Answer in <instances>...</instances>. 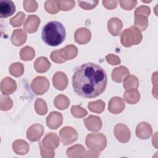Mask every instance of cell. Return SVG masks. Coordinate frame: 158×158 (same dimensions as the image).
I'll list each match as a JSON object with an SVG mask.
<instances>
[{"label": "cell", "instance_id": "cell-1", "mask_svg": "<svg viewBox=\"0 0 158 158\" xmlns=\"http://www.w3.org/2000/svg\"><path fill=\"white\" fill-rule=\"evenodd\" d=\"M107 78L106 71L99 65L88 62L77 67L72 77L75 93L85 98H93L106 89Z\"/></svg>", "mask_w": 158, "mask_h": 158}, {"label": "cell", "instance_id": "cell-2", "mask_svg": "<svg viewBox=\"0 0 158 158\" xmlns=\"http://www.w3.org/2000/svg\"><path fill=\"white\" fill-rule=\"evenodd\" d=\"M65 28L62 23L53 20L48 22L42 29L41 38L43 41L51 46L60 44L65 38Z\"/></svg>", "mask_w": 158, "mask_h": 158}, {"label": "cell", "instance_id": "cell-3", "mask_svg": "<svg viewBox=\"0 0 158 158\" xmlns=\"http://www.w3.org/2000/svg\"><path fill=\"white\" fill-rule=\"evenodd\" d=\"M120 42L125 47L138 44L142 40V34L134 26L125 29L120 36Z\"/></svg>", "mask_w": 158, "mask_h": 158}, {"label": "cell", "instance_id": "cell-4", "mask_svg": "<svg viewBox=\"0 0 158 158\" xmlns=\"http://www.w3.org/2000/svg\"><path fill=\"white\" fill-rule=\"evenodd\" d=\"M85 143L91 150L99 152L105 149L107 145V139L106 136L101 133H93L86 136Z\"/></svg>", "mask_w": 158, "mask_h": 158}, {"label": "cell", "instance_id": "cell-5", "mask_svg": "<svg viewBox=\"0 0 158 158\" xmlns=\"http://www.w3.org/2000/svg\"><path fill=\"white\" fill-rule=\"evenodd\" d=\"M49 88V80L43 76H38L35 78L31 83V88L34 93L37 95H42L48 91Z\"/></svg>", "mask_w": 158, "mask_h": 158}, {"label": "cell", "instance_id": "cell-6", "mask_svg": "<svg viewBox=\"0 0 158 158\" xmlns=\"http://www.w3.org/2000/svg\"><path fill=\"white\" fill-rule=\"evenodd\" d=\"M59 138L64 145H69L77 140L78 133L73 127L66 126L60 130Z\"/></svg>", "mask_w": 158, "mask_h": 158}, {"label": "cell", "instance_id": "cell-7", "mask_svg": "<svg viewBox=\"0 0 158 158\" xmlns=\"http://www.w3.org/2000/svg\"><path fill=\"white\" fill-rule=\"evenodd\" d=\"M114 133L116 139L122 143L128 142L131 137L130 129L126 125L123 123L116 124L114 127Z\"/></svg>", "mask_w": 158, "mask_h": 158}, {"label": "cell", "instance_id": "cell-8", "mask_svg": "<svg viewBox=\"0 0 158 158\" xmlns=\"http://www.w3.org/2000/svg\"><path fill=\"white\" fill-rule=\"evenodd\" d=\"M59 138L55 133H48L44 137L41 142L39 143L43 148L49 150L54 151L59 145Z\"/></svg>", "mask_w": 158, "mask_h": 158}, {"label": "cell", "instance_id": "cell-9", "mask_svg": "<svg viewBox=\"0 0 158 158\" xmlns=\"http://www.w3.org/2000/svg\"><path fill=\"white\" fill-rule=\"evenodd\" d=\"M43 133V127L39 123H35L28 128L27 131V138L30 141H37L40 140Z\"/></svg>", "mask_w": 158, "mask_h": 158}, {"label": "cell", "instance_id": "cell-10", "mask_svg": "<svg viewBox=\"0 0 158 158\" xmlns=\"http://www.w3.org/2000/svg\"><path fill=\"white\" fill-rule=\"evenodd\" d=\"M125 107V104L123 99L118 96L112 98L108 104V110L114 114L121 113Z\"/></svg>", "mask_w": 158, "mask_h": 158}, {"label": "cell", "instance_id": "cell-11", "mask_svg": "<svg viewBox=\"0 0 158 158\" xmlns=\"http://www.w3.org/2000/svg\"><path fill=\"white\" fill-rule=\"evenodd\" d=\"M86 128L91 131H98L102 126L101 118L96 115H90L83 120Z\"/></svg>", "mask_w": 158, "mask_h": 158}, {"label": "cell", "instance_id": "cell-12", "mask_svg": "<svg viewBox=\"0 0 158 158\" xmlns=\"http://www.w3.org/2000/svg\"><path fill=\"white\" fill-rule=\"evenodd\" d=\"M63 122V116L57 111L51 112L46 117V125L51 129H57Z\"/></svg>", "mask_w": 158, "mask_h": 158}, {"label": "cell", "instance_id": "cell-13", "mask_svg": "<svg viewBox=\"0 0 158 158\" xmlns=\"http://www.w3.org/2000/svg\"><path fill=\"white\" fill-rule=\"evenodd\" d=\"M152 133L151 126L147 122H142L138 123L136 128V135L141 139H147Z\"/></svg>", "mask_w": 158, "mask_h": 158}, {"label": "cell", "instance_id": "cell-14", "mask_svg": "<svg viewBox=\"0 0 158 158\" xmlns=\"http://www.w3.org/2000/svg\"><path fill=\"white\" fill-rule=\"evenodd\" d=\"M52 83L54 88L58 90L65 89L68 85V78L66 74L62 72H57L52 77Z\"/></svg>", "mask_w": 158, "mask_h": 158}, {"label": "cell", "instance_id": "cell-15", "mask_svg": "<svg viewBox=\"0 0 158 158\" xmlns=\"http://www.w3.org/2000/svg\"><path fill=\"white\" fill-rule=\"evenodd\" d=\"M74 38L75 41L80 44H85L88 43L91 38V33L89 29L85 27L78 28L75 33Z\"/></svg>", "mask_w": 158, "mask_h": 158}, {"label": "cell", "instance_id": "cell-16", "mask_svg": "<svg viewBox=\"0 0 158 158\" xmlns=\"http://www.w3.org/2000/svg\"><path fill=\"white\" fill-rule=\"evenodd\" d=\"M40 19L36 15H29L23 23L24 29L29 33L37 31L40 23Z\"/></svg>", "mask_w": 158, "mask_h": 158}, {"label": "cell", "instance_id": "cell-17", "mask_svg": "<svg viewBox=\"0 0 158 158\" xmlns=\"http://www.w3.org/2000/svg\"><path fill=\"white\" fill-rule=\"evenodd\" d=\"M17 89L16 81L12 78L7 77L1 81V91L4 95L12 94Z\"/></svg>", "mask_w": 158, "mask_h": 158}, {"label": "cell", "instance_id": "cell-18", "mask_svg": "<svg viewBox=\"0 0 158 158\" xmlns=\"http://www.w3.org/2000/svg\"><path fill=\"white\" fill-rule=\"evenodd\" d=\"M15 11V6L10 0L0 1V17L7 18L12 15Z\"/></svg>", "mask_w": 158, "mask_h": 158}, {"label": "cell", "instance_id": "cell-19", "mask_svg": "<svg viewBox=\"0 0 158 158\" xmlns=\"http://www.w3.org/2000/svg\"><path fill=\"white\" fill-rule=\"evenodd\" d=\"M123 28L122 20L117 17H112L107 22V29L113 36H118Z\"/></svg>", "mask_w": 158, "mask_h": 158}, {"label": "cell", "instance_id": "cell-20", "mask_svg": "<svg viewBox=\"0 0 158 158\" xmlns=\"http://www.w3.org/2000/svg\"><path fill=\"white\" fill-rule=\"evenodd\" d=\"M59 53L62 59L65 62L74 59L77 56L78 49L73 44H69L59 49Z\"/></svg>", "mask_w": 158, "mask_h": 158}, {"label": "cell", "instance_id": "cell-21", "mask_svg": "<svg viewBox=\"0 0 158 158\" xmlns=\"http://www.w3.org/2000/svg\"><path fill=\"white\" fill-rule=\"evenodd\" d=\"M27 37V33L23 29H16L13 31L10 40L14 45L20 46L25 43Z\"/></svg>", "mask_w": 158, "mask_h": 158}, {"label": "cell", "instance_id": "cell-22", "mask_svg": "<svg viewBox=\"0 0 158 158\" xmlns=\"http://www.w3.org/2000/svg\"><path fill=\"white\" fill-rule=\"evenodd\" d=\"M129 74L128 69L126 67L121 65L113 69L112 72V78L115 82L121 83Z\"/></svg>", "mask_w": 158, "mask_h": 158}, {"label": "cell", "instance_id": "cell-23", "mask_svg": "<svg viewBox=\"0 0 158 158\" xmlns=\"http://www.w3.org/2000/svg\"><path fill=\"white\" fill-rule=\"evenodd\" d=\"M12 149L18 155H25L29 151V145L23 139H17L12 143Z\"/></svg>", "mask_w": 158, "mask_h": 158}, {"label": "cell", "instance_id": "cell-24", "mask_svg": "<svg viewBox=\"0 0 158 158\" xmlns=\"http://www.w3.org/2000/svg\"><path fill=\"white\" fill-rule=\"evenodd\" d=\"M50 67L51 63L46 57H38L34 62V68L38 73L46 72Z\"/></svg>", "mask_w": 158, "mask_h": 158}, {"label": "cell", "instance_id": "cell-25", "mask_svg": "<svg viewBox=\"0 0 158 158\" xmlns=\"http://www.w3.org/2000/svg\"><path fill=\"white\" fill-rule=\"evenodd\" d=\"M123 99L129 104H135L139 101L140 94L137 89H126L123 94Z\"/></svg>", "mask_w": 158, "mask_h": 158}, {"label": "cell", "instance_id": "cell-26", "mask_svg": "<svg viewBox=\"0 0 158 158\" xmlns=\"http://www.w3.org/2000/svg\"><path fill=\"white\" fill-rule=\"evenodd\" d=\"M66 153L69 157H85L86 150L82 145L76 144L68 148Z\"/></svg>", "mask_w": 158, "mask_h": 158}, {"label": "cell", "instance_id": "cell-27", "mask_svg": "<svg viewBox=\"0 0 158 158\" xmlns=\"http://www.w3.org/2000/svg\"><path fill=\"white\" fill-rule=\"evenodd\" d=\"M54 105L58 109L65 110L69 106L70 100L66 96L59 94L54 99Z\"/></svg>", "mask_w": 158, "mask_h": 158}, {"label": "cell", "instance_id": "cell-28", "mask_svg": "<svg viewBox=\"0 0 158 158\" xmlns=\"http://www.w3.org/2000/svg\"><path fill=\"white\" fill-rule=\"evenodd\" d=\"M123 86L125 89H137L139 86L138 79L136 76L129 74L124 78Z\"/></svg>", "mask_w": 158, "mask_h": 158}, {"label": "cell", "instance_id": "cell-29", "mask_svg": "<svg viewBox=\"0 0 158 158\" xmlns=\"http://www.w3.org/2000/svg\"><path fill=\"white\" fill-rule=\"evenodd\" d=\"M135 27L139 31H144L148 26V20L142 15H135Z\"/></svg>", "mask_w": 158, "mask_h": 158}, {"label": "cell", "instance_id": "cell-30", "mask_svg": "<svg viewBox=\"0 0 158 158\" xmlns=\"http://www.w3.org/2000/svg\"><path fill=\"white\" fill-rule=\"evenodd\" d=\"M105 106V103L103 101L97 100L95 101L89 102L88 104V108L92 112L101 114L104 111Z\"/></svg>", "mask_w": 158, "mask_h": 158}, {"label": "cell", "instance_id": "cell-31", "mask_svg": "<svg viewBox=\"0 0 158 158\" xmlns=\"http://www.w3.org/2000/svg\"><path fill=\"white\" fill-rule=\"evenodd\" d=\"M35 56V51L33 48L27 46L22 48L20 52V57L25 61L31 60Z\"/></svg>", "mask_w": 158, "mask_h": 158}, {"label": "cell", "instance_id": "cell-32", "mask_svg": "<svg viewBox=\"0 0 158 158\" xmlns=\"http://www.w3.org/2000/svg\"><path fill=\"white\" fill-rule=\"evenodd\" d=\"M9 70L12 76L15 77H21L24 72L23 65L21 62L13 63L10 65Z\"/></svg>", "mask_w": 158, "mask_h": 158}, {"label": "cell", "instance_id": "cell-33", "mask_svg": "<svg viewBox=\"0 0 158 158\" xmlns=\"http://www.w3.org/2000/svg\"><path fill=\"white\" fill-rule=\"evenodd\" d=\"M36 112L40 115H45L48 112V107L46 102L41 98H38L34 105Z\"/></svg>", "mask_w": 158, "mask_h": 158}, {"label": "cell", "instance_id": "cell-34", "mask_svg": "<svg viewBox=\"0 0 158 158\" xmlns=\"http://www.w3.org/2000/svg\"><path fill=\"white\" fill-rule=\"evenodd\" d=\"M45 10L51 14H56L59 12V8L58 6V2L57 1H54V0H49L46 1L44 2V5Z\"/></svg>", "mask_w": 158, "mask_h": 158}, {"label": "cell", "instance_id": "cell-35", "mask_svg": "<svg viewBox=\"0 0 158 158\" xmlns=\"http://www.w3.org/2000/svg\"><path fill=\"white\" fill-rule=\"evenodd\" d=\"M25 14L23 12H19L16 15L11 18L9 20V23L13 27H17L22 25L23 20H25Z\"/></svg>", "mask_w": 158, "mask_h": 158}, {"label": "cell", "instance_id": "cell-36", "mask_svg": "<svg viewBox=\"0 0 158 158\" xmlns=\"http://www.w3.org/2000/svg\"><path fill=\"white\" fill-rule=\"evenodd\" d=\"M71 114L76 118H83L88 114V112L80 106H72L71 107Z\"/></svg>", "mask_w": 158, "mask_h": 158}, {"label": "cell", "instance_id": "cell-37", "mask_svg": "<svg viewBox=\"0 0 158 158\" xmlns=\"http://www.w3.org/2000/svg\"><path fill=\"white\" fill-rule=\"evenodd\" d=\"M13 105L12 99L7 96H1L0 108L1 110H8L11 109Z\"/></svg>", "mask_w": 158, "mask_h": 158}, {"label": "cell", "instance_id": "cell-38", "mask_svg": "<svg viewBox=\"0 0 158 158\" xmlns=\"http://www.w3.org/2000/svg\"><path fill=\"white\" fill-rule=\"evenodd\" d=\"M59 10L67 11L71 10L75 4L74 1H57Z\"/></svg>", "mask_w": 158, "mask_h": 158}, {"label": "cell", "instance_id": "cell-39", "mask_svg": "<svg viewBox=\"0 0 158 158\" xmlns=\"http://www.w3.org/2000/svg\"><path fill=\"white\" fill-rule=\"evenodd\" d=\"M23 8L28 12H35L38 8V4L36 1H23Z\"/></svg>", "mask_w": 158, "mask_h": 158}, {"label": "cell", "instance_id": "cell-40", "mask_svg": "<svg viewBox=\"0 0 158 158\" xmlns=\"http://www.w3.org/2000/svg\"><path fill=\"white\" fill-rule=\"evenodd\" d=\"M98 1H78V4L80 7L85 10H91L94 9L98 4Z\"/></svg>", "mask_w": 158, "mask_h": 158}, {"label": "cell", "instance_id": "cell-41", "mask_svg": "<svg viewBox=\"0 0 158 158\" xmlns=\"http://www.w3.org/2000/svg\"><path fill=\"white\" fill-rule=\"evenodd\" d=\"M119 4L122 8H123L125 10H130L136 6L137 1H136V0H128V1L121 0V1H119Z\"/></svg>", "mask_w": 158, "mask_h": 158}, {"label": "cell", "instance_id": "cell-42", "mask_svg": "<svg viewBox=\"0 0 158 158\" xmlns=\"http://www.w3.org/2000/svg\"><path fill=\"white\" fill-rule=\"evenodd\" d=\"M151 13L150 7L146 6H140L135 10V15H142L148 17Z\"/></svg>", "mask_w": 158, "mask_h": 158}, {"label": "cell", "instance_id": "cell-43", "mask_svg": "<svg viewBox=\"0 0 158 158\" xmlns=\"http://www.w3.org/2000/svg\"><path fill=\"white\" fill-rule=\"evenodd\" d=\"M106 61L110 64V65H115L120 64V59L118 56L112 54H109L106 56Z\"/></svg>", "mask_w": 158, "mask_h": 158}, {"label": "cell", "instance_id": "cell-44", "mask_svg": "<svg viewBox=\"0 0 158 158\" xmlns=\"http://www.w3.org/2000/svg\"><path fill=\"white\" fill-rule=\"evenodd\" d=\"M51 60L55 62V63H57V64H62L64 62H65V61L62 59L60 53H59V49L58 50H55L53 51L51 53Z\"/></svg>", "mask_w": 158, "mask_h": 158}, {"label": "cell", "instance_id": "cell-45", "mask_svg": "<svg viewBox=\"0 0 158 158\" xmlns=\"http://www.w3.org/2000/svg\"><path fill=\"white\" fill-rule=\"evenodd\" d=\"M40 146V151H41V156L43 157H47V158H49V157H53L55 155V152L54 151H49V150H47L44 148H43L40 144H39Z\"/></svg>", "mask_w": 158, "mask_h": 158}, {"label": "cell", "instance_id": "cell-46", "mask_svg": "<svg viewBox=\"0 0 158 158\" xmlns=\"http://www.w3.org/2000/svg\"><path fill=\"white\" fill-rule=\"evenodd\" d=\"M118 1H102L103 6L107 9H113L115 8L117 6Z\"/></svg>", "mask_w": 158, "mask_h": 158}]
</instances>
